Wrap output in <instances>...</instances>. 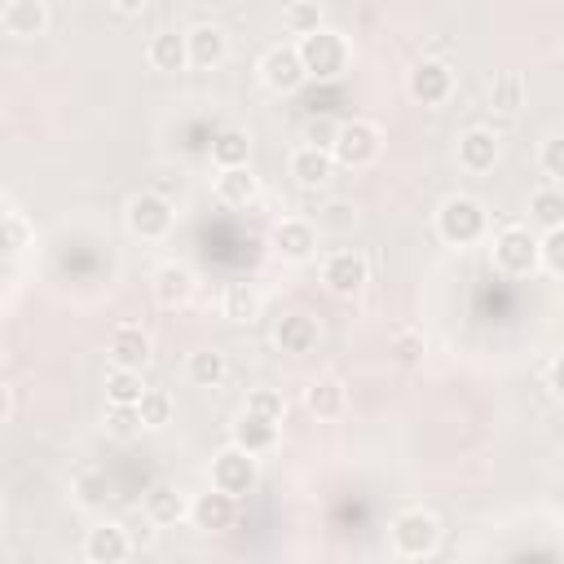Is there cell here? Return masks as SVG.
Wrapping results in <instances>:
<instances>
[{"label": "cell", "mask_w": 564, "mask_h": 564, "mask_svg": "<svg viewBox=\"0 0 564 564\" xmlns=\"http://www.w3.org/2000/svg\"><path fill=\"white\" fill-rule=\"evenodd\" d=\"M300 57H304L308 79H335L348 66V40L330 26H317V31L300 35Z\"/></svg>", "instance_id": "6da1fadb"}, {"label": "cell", "mask_w": 564, "mask_h": 564, "mask_svg": "<svg viewBox=\"0 0 564 564\" xmlns=\"http://www.w3.org/2000/svg\"><path fill=\"white\" fill-rule=\"evenodd\" d=\"M485 207L476 203V198H467V194H454V198H445L441 203V212H436V234L445 238V242H454V247H467V242H476L480 234H485Z\"/></svg>", "instance_id": "7a4b0ae2"}, {"label": "cell", "mask_w": 564, "mask_h": 564, "mask_svg": "<svg viewBox=\"0 0 564 564\" xmlns=\"http://www.w3.org/2000/svg\"><path fill=\"white\" fill-rule=\"evenodd\" d=\"M172 220H176V212H172V198L163 189H145V194L128 198V229L137 238L159 242V238L172 234Z\"/></svg>", "instance_id": "3957f363"}, {"label": "cell", "mask_w": 564, "mask_h": 564, "mask_svg": "<svg viewBox=\"0 0 564 564\" xmlns=\"http://www.w3.org/2000/svg\"><path fill=\"white\" fill-rule=\"evenodd\" d=\"M494 264L511 278H529L538 264H542V238H533L529 229L511 225L494 238Z\"/></svg>", "instance_id": "277c9868"}, {"label": "cell", "mask_w": 564, "mask_h": 564, "mask_svg": "<svg viewBox=\"0 0 564 564\" xmlns=\"http://www.w3.org/2000/svg\"><path fill=\"white\" fill-rule=\"evenodd\" d=\"M436 542H441L436 516H427V511H401V516L392 520V551H397V555L423 560V555L436 551Z\"/></svg>", "instance_id": "5b68a950"}, {"label": "cell", "mask_w": 564, "mask_h": 564, "mask_svg": "<svg viewBox=\"0 0 564 564\" xmlns=\"http://www.w3.org/2000/svg\"><path fill=\"white\" fill-rule=\"evenodd\" d=\"M256 480H260V467H256V454H251V449L229 445V449H220V454L212 458V485H216V489L242 498V494L256 489Z\"/></svg>", "instance_id": "8992f818"}, {"label": "cell", "mask_w": 564, "mask_h": 564, "mask_svg": "<svg viewBox=\"0 0 564 564\" xmlns=\"http://www.w3.org/2000/svg\"><path fill=\"white\" fill-rule=\"evenodd\" d=\"M379 150H383V137H379V128L375 123H366V119H348V123H339V137H335V163H344V167H366V163H375L379 159Z\"/></svg>", "instance_id": "52a82bcc"}, {"label": "cell", "mask_w": 564, "mask_h": 564, "mask_svg": "<svg viewBox=\"0 0 564 564\" xmlns=\"http://www.w3.org/2000/svg\"><path fill=\"white\" fill-rule=\"evenodd\" d=\"M260 75L273 93H295L308 70H304V57H300V44H273L264 57H260Z\"/></svg>", "instance_id": "ba28073f"}, {"label": "cell", "mask_w": 564, "mask_h": 564, "mask_svg": "<svg viewBox=\"0 0 564 564\" xmlns=\"http://www.w3.org/2000/svg\"><path fill=\"white\" fill-rule=\"evenodd\" d=\"M234 520H238V498L225 494V489H216V485L189 502V524L198 533H225Z\"/></svg>", "instance_id": "9c48e42d"}, {"label": "cell", "mask_w": 564, "mask_h": 564, "mask_svg": "<svg viewBox=\"0 0 564 564\" xmlns=\"http://www.w3.org/2000/svg\"><path fill=\"white\" fill-rule=\"evenodd\" d=\"M449 93H454V70L445 62L427 57L410 70V97L419 106H441V101H449Z\"/></svg>", "instance_id": "30bf717a"}, {"label": "cell", "mask_w": 564, "mask_h": 564, "mask_svg": "<svg viewBox=\"0 0 564 564\" xmlns=\"http://www.w3.org/2000/svg\"><path fill=\"white\" fill-rule=\"evenodd\" d=\"M322 278H326V286H330L335 295H357V291L366 286L370 269H366V256H357V251H335V256L326 260Z\"/></svg>", "instance_id": "8fae6325"}, {"label": "cell", "mask_w": 564, "mask_h": 564, "mask_svg": "<svg viewBox=\"0 0 564 564\" xmlns=\"http://www.w3.org/2000/svg\"><path fill=\"white\" fill-rule=\"evenodd\" d=\"M84 555H88L93 564H119V560L132 555V538H128L123 524H97V529H88Z\"/></svg>", "instance_id": "7c38bea8"}, {"label": "cell", "mask_w": 564, "mask_h": 564, "mask_svg": "<svg viewBox=\"0 0 564 564\" xmlns=\"http://www.w3.org/2000/svg\"><path fill=\"white\" fill-rule=\"evenodd\" d=\"M185 44H189V66H198V70H212V66H220V62H225V53H229V40H225V31H220V26H212V22H198V26H189Z\"/></svg>", "instance_id": "4fadbf2b"}, {"label": "cell", "mask_w": 564, "mask_h": 564, "mask_svg": "<svg viewBox=\"0 0 564 564\" xmlns=\"http://www.w3.org/2000/svg\"><path fill=\"white\" fill-rule=\"evenodd\" d=\"M110 361L123 366V370H141L150 361V335L141 326H132V322L115 326L110 330Z\"/></svg>", "instance_id": "5bb4252c"}, {"label": "cell", "mask_w": 564, "mask_h": 564, "mask_svg": "<svg viewBox=\"0 0 564 564\" xmlns=\"http://www.w3.org/2000/svg\"><path fill=\"white\" fill-rule=\"evenodd\" d=\"M330 172H335V154H330V150L300 145V150L291 154V176H295V185H304V189L326 185V181H330Z\"/></svg>", "instance_id": "9a60e30c"}, {"label": "cell", "mask_w": 564, "mask_h": 564, "mask_svg": "<svg viewBox=\"0 0 564 564\" xmlns=\"http://www.w3.org/2000/svg\"><path fill=\"white\" fill-rule=\"evenodd\" d=\"M273 251L282 256V260H308L313 251H317V229L308 225V220H282L278 229H273Z\"/></svg>", "instance_id": "2e32d148"}, {"label": "cell", "mask_w": 564, "mask_h": 564, "mask_svg": "<svg viewBox=\"0 0 564 564\" xmlns=\"http://www.w3.org/2000/svg\"><path fill=\"white\" fill-rule=\"evenodd\" d=\"M189 295H194V269H185V264H176V260H167V264L154 269V300H159L163 308H176V304H185Z\"/></svg>", "instance_id": "e0dca14e"}, {"label": "cell", "mask_w": 564, "mask_h": 564, "mask_svg": "<svg viewBox=\"0 0 564 564\" xmlns=\"http://www.w3.org/2000/svg\"><path fill=\"white\" fill-rule=\"evenodd\" d=\"M234 445L251 449L256 458L269 454V449L278 445V419H264V414H256V410H242V419L234 423Z\"/></svg>", "instance_id": "ac0fdd59"}, {"label": "cell", "mask_w": 564, "mask_h": 564, "mask_svg": "<svg viewBox=\"0 0 564 564\" xmlns=\"http://www.w3.org/2000/svg\"><path fill=\"white\" fill-rule=\"evenodd\" d=\"M0 22H4L9 35L31 40V35H44V26H48V9H44V0H9Z\"/></svg>", "instance_id": "d6986e66"}, {"label": "cell", "mask_w": 564, "mask_h": 564, "mask_svg": "<svg viewBox=\"0 0 564 564\" xmlns=\"http://www.w3.org/2000/svg\"><path fill=\"white\" fill-rule=\"evenodd\" d=\"M458 163L467 172H489L498 163V137L489 128H471L458 137Z\"/></svg>", "instance_id": "ffe728a7"}, {"label": "cell", "mask_w": 564, "mask_h": 564, "mask_svg": "<svg viewBox=\"0 0 564 564\" xmlns=\"http://www.w3.org/2000/svg\"><path fill=\"white\" fill-rule=\"evenodd\" d=\"M216 198L225 207H251L260 198V181L251 176V167H220L216 176Z\"/></svg>", "instance_id": "44dd1931"}, {"label": "cell", "mask_w": 564, "mask_h": 564, "mask_svg": "<svg viewBox=\"0 0 564 564\" xmlns=\"http://www.w3.org/2000/svg\"><path fill=\"white\" fill-rule=\"evenodd\" d=\"M273 344H278L282 352H308V348L317 344V322H313L308 313H286V317H278V326H273Z\"/></svg>", "instance_id": "7402d4cb"}, {"label": "cell", "mask_w": 564, "mask_h": 564, "mask_svg": "<svg viewBox=\"0 0 564 564\" xmlns=\"http://www.w3.org/2000/svg\"><path fill=\"white\" fill-rule=\"evenodd\" d=\"M145 516L154 524H181V520H189V502H185V494L176 485H154L145 494Z\"/></svg>", "instance_id": "603a6c76"}, {"label": "cell", "mask_w": 564, "mask_h": 564, "mask_svg": "<svg viewBox=\"0 0 564 564\" xmlns=\"http://www.w3.org/2000/svg\"><path fill=\"white\" fill-rule=\"evenodd\" d=\"M251 159V137L242 128H220L212 137V163L216 167H247Z\"/></svg>", "instance_id": "cb8c5ba5"}, {"label": "cell", "mask_w": 564, "mask_h": 564, "mask_svg": "<svg viewBox=\"0 0 564 564\" xmlns=\"http://www.w3.org/2000/svg\"><path fill=\"white\" fill-rule=\"evenodd\" d=\"M145 57H150L154 70H181V66L189 62V44H185V35H176V31H159V35L150 40Z\"/></svg>", "instance_id": "d4e9b609"}, {"label": "cell", "mask_w": 564, "mask_h": 564, "mask_svg": "<svg viewBox=\"0 0 564 564\" xmlns=\"http://www.w3.org/2000/svg\"><path fill=\"white\" fill-rule=\"evenodd\" d=\"M106 397H110V405H137V401L145 397L141 370H123V366H115V370L106 375Z\"/></svg>", "instance_id": "484cf974"}, {"label": "cell", "mask_w": 564, "mask_h": 564, "mask_svg": "<svg viewBox=\"0 0 564 564\" xmlns=\"http://www.w3.org/2000/svg\"><path fill=\"white\" fill-rule=\"evenodd\" d=\"M304 405H308L317 419H335V414L344 410V388H339V379H317V383H308Z\"/></svg>", "instance_id": "4316f807"}, {"label": "cell", "mask_w": 564, "mask_h": 564, "mask_svg": "<svg viewBox=\"0 0 564 564\" xmlns=\"http://www.w3.org/2000/svg\"><path fill=\"white\" fill-rule=\"evenodd\" d=\"M225 317L256 322L260 317V291L251 282H229V291H225Z\"/></svg>", "instance_id": "83f0119b"}, {"label": "cell", "mask_w": 564, "mask_h": 564, "mask_svg": "<svg viewBox=\"0 0 564 564\" xmlns=\"http://www.w3.org/2000/svg\"><path fill=\"white\" fill-rule=\"evenodd\" d=\"M529 216H533L542 229H555V225H564V189H555V185L538 189V194L529 198Z\"/></svg>", "instance_id": "f1b7e54d"}, {"label": "cell", "mask_w": 564, "mask_h": 564, "mask_svg": "<svg viewBox=\"0 0 564 564\" xmlns=\"http://www.w3.org/2000/svg\"><path fill=\"white\" fill-rule=\"evenodd\" d=\"M225 370H229L225 352H216V348H203L189 357V383H198V388H216L225 379Z\"/></svg>", "instance_id": "f546056e"}, {"label": "cell", "mask_w": 564, "mask_h": 564, "mask_svg": "<svg viewBox=\"0 0 564 564\" xmlns=\"http://www.w3.org/2000/svg\"><path fill=\"white\" fill-rule=\"evenodd\" d=\"M141 427H145V419H141L137 405H110V410H106V432H110V436L128 441V436H137Z\"/></svg>", "instance_id": "4dcf8cb0"}, {"label": "cell", "mask_w": 564, "mask_h": 564, "mask_svg": "<svg viewBox=\"0 0 564 564\" xmlns=\"http://www.w3.org/2000/svg\"><path fill=\"white\" fill-rule=\"evenodd\" d=\"M137 410H141L145 427H163V423L172 419V397H167L163 388H145V397L137 401Z\"/></svg>", "instance_id": "1f68e13d"}, {"label": "cell", "mask_w": 564, "mask_h": 564, "mask_svg": "<svg viewBox=\"0 0 564 564\" xmlns=\"http://www.w3.org/2000/svg\"><path fill=\"white\" fill-rule=\"evenodd\" d=\"M31 242V225L22 212H4V256H22V247Z\"/></svg>", "instance_id": "d6a6232c"}, {"label": "cell", "mask_w": 564, "mask_h": 564, "mask_svg": "<svg viewBox=\"0 0 564 564\" xmlns=\"http://www.w3.org/2000/svg\"><path fill=\"white\" fill-rule=\"evenodd\" d=\"M247 410H256V414H264V419H278V423H282V414H286V397H282L278 388H251Z\"/></svg>", "instance_id": "836d02e7"}, {"label": "cell", "mask_w": 564, "mask_h": 564, "mask_svg": "<svg viewBox=\"0 0 564 564\" xmlns=\"http://www.w3.org/2000/svg\"><path fill=\"white\" fill-rule=\"evenodd\" d=\"M286 26H291V35H308V31H317V26H322L317 4H308V0L286 4Z\"/></svg>", "instance_id": "e575fe53"}, {"label": "cell", "mask_w": 564, "mask_h": 564, "mask_svg": "<svg viewBox=\"0 0 564 564\" xmlns=\"http://www.w3.org/2000/svg\"><path fill=\"white\" fill-rule=\"evenodd\" d=\"M335 137H339V123L326 119V115H313L304 123V145H317V150H335Z\"/></svg>", "instance_id": "d590c367"}, {"label": "cell", "mask_w": 564, "mask_h": 564, "mask_svg": "<svg viewBox=\"0 0 564 564\" xmlns=\"http://www.w3.org/2000/svg\"><path fill=\"white\" fill-rule=\"evenodd\" d=\"M542 264H546L555 278H564V225L546 229V238H542Z\"/></svg>", "instance_id": "8d00e7d4"}, {"label": "cell", "mask_w": 564, "mask_h": 564, "mask_svg": "<svg viewBox=\"0 0 564 564\" xmlns=\"http://www.w3.org/2000/svg\"><path fill=\"white\" fill-rule=\"evenodd\" d=\"M520 97H524V88H520L516 75H498V79H494V106H498V110H507V115L520 110Z\"/></svg>", "instance_id": "74e56055"}, {"label": "cell", "mask_w": 564, "mask_h": 564, "mask_svg": "<svg viewBox=\"0 0 564 564\" xmlns=\"http://www.w3.org/2000/svg\"><path fill=\"white\" fill-rule=\"evenodd\" d=\"M542 172H546L551 181H564V137H551V141L542 145Z\"/></svg>", "instance_id": "f35d334b"}, {"label": "cell", "mask_w": 564, "mask_h": 564, "mask_svg": "<svg viewBox=\"0 0 564 564\" xmlns=\"http://www.w3.org/2000/svg\"><path fill=\"white\" fill-rule=\"evenodd\" d=\"M419 352H423V339L419 335H401L397 339V357L401 361H419Z\"/></svg>", "instance_id": "ab89813d"}, {"label": "cell", "mask_w": 564, "mask_h": 564, "mask_svg": "<svg viewBox=\"0 0 564 564\" xmlns=\"http://www.w3.org/2000/svg\"><path fill=\"white\" fill-rule=\"evenodd\" d=\"M551 392H555V397L564 401V352H560V357L551 361Z\"/></svg>", "instance_id": "60d3db41"}, {"label": "cell", "mask_w": 564, "mask_h": 564, "mask_svg": "<svg viewBox=\"0 0 564 564\" xmlns=\"http://www.w3.org/2000/svg\"><path fill=\"white\" fill-rule=\"evenodd\" d=\"M110 4H115L119 13H141V9L150 4V0H110Z\"/></svg>", "instance_id": "b9f144b4"}]
</instances>
